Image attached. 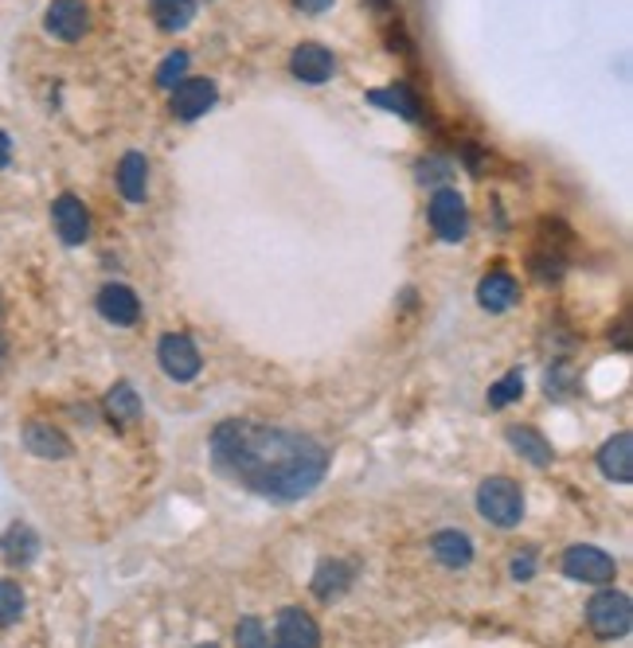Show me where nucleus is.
Instances as JSON below:
<instances>
[{
	"instance_id": "412c9836",
	"label": "nucleus",
	"mask_w": 633,
	"mask_h": 648,
	"mask_svg": "<svg viewBox=\"0 0 633 648\" xmlns=\"http://www.w3.org/2000/svg\"><path fill=\"white\" fill-rule=\"evenodd\" d=\"M368 98H371V102H380L383 110H395V114H403V117H419V110H415V106H419V98L410 94L403 82H400V87H388V90H371Z\"/></svg>"
},
{
	"instance_id": "7c9ffc66",
	"label": "nucleus",
	"mask_w": 633,
	"mask_h": 648,
	"mask_svg": "<svg viewBox=\"0 0 633 648\" xmlns=\"http://www.w3.org/2000/svg\"><path fill=\"white\" fill-rule=\"evenodd\" d=\"M9 156H12V141H9V134L0 129V168L9 165Z\"/></svg>"
},
{
	"instance_id": "1a4fd4ad",
	"label": "nucleus",
	"mask_w": 633,
	"mask_h": 648,
	"mask_svg": "<svg viewBox=\"0 0 633 648\" xmlns=\"http://www.w3.org/2000/svg\"><path fill=\"white\" fill-rule=\"evenodd\" d=\"M321 630L305 610H282L274 625V648H317Z\"/></svg>"
},
{
	"instance_id": "6ab92c4d",
	"label": "nucleus",
	"mask_w": 633,
	"mask_h": 648,
	"mask_svg": "<svg viewBox=\"0 0 633 648\" xmlns=\"http://www.w3.org/2000/svg\"><path fill=\"white\" fill-rule=\"evenodd\" d=\"M36 551H39V543L24 523H16V528L4 532V559L9 562H31L36 559Z\"/></svg>"
},
{
	"instance_id": "f257e3e1",
	"label": "nucleus",
	"mask_w": 633,
	"mask_h": 648,
	"mask_svg": "<svg viewBox=\"0 0 633 648\" xmlns=\"http://www.w3.org/2000/svg\"><path fill=\"white\" fill-rule=\"evenodd\" d=\"M215 469L270 500H302L325 481L329 454L321 442L282 427H258L231 418L212 434Z\"/></svg>"
},
{
	"instance_id": "4be33fe9",
	"label": "nucleus",
	"mask_w": 633,
	"mask_h": 648,
	"mask_svg": "<svg viewBox=\"0 0 633 648\" xmlns=\"http://www.w3.org/2000/svg\"><path fill=\"white\" fill-rule=\"evenodd\" d=\"M106 410H110V418H117V422H134V418H141V403H137L129 383H117V387L110 391Z\"/></svg>"
},
{
	"instance_id": "0eeeda50",
	"label": "nucleus",
	"mask_w": 633,
	"mask_h": 648,
	"mask_svg": "<svg viewBox=\"0 0 633 648\" xmlns=\"http://www.w3.org/2000/svg\"><path fill=\"white\" fill-rule=\"evenodd\" d=\"M564 574L575 582H610L618 574V562L591 543H579L564 555Z\"/></svg>"
},
{
	"instance_id": "cd10ccee",
	"label": "nucleus",
	"mask_w": 633,
	"mask_h": 648,
	"mask_svg": "<svg viewBox=\"0 0 633 648\" xmlns=\"http://www.w3.org/2000/svg\"><path fill=\"white\" fill-rule=\"evenodd\" d=\"M422 180H430V185H434V180H442V176H450V168H446V161H422Z\"/></svg>"
},
{
	"instance_id": "f03ea898",
	"label": "nucleus",
	"mask_w": 633,
	"mask_h": 648,
	"mask_svg": "<svg viewBox=\"0 0 633 648\" xmlns=\"http://www.w3.org/2000/svg\"><path fill=\"white\" fill-rule=\"evenodd\" d=\"M478 512L497 528H517L524 520V493L512 477H489L478 488Z\"/></svg>"
},
{
	"instance_id": "423d86ee",
	"label": "nucleus",
	"mask_w": 633,
	"mask_h": 648,
	"mask_svg": "<svg viewBox=\"0 0 633 648\" xmlns=\"http://www.w3.org/2000/svg\"><path fill=\"white\" fill-rule=\"evenodd\" d=\"M43 28L51 31L63 43H75L90 31V9L87 0H51L48 16H43Z\"/></svg>"
},
{
	"instance_id": "4468645a",
	"label": "nucleus",
	"mask_w": 633,
	"mask_h": 648,
	"mask_svg": "<svg viewBox=\"0 0 633 648\" xmlns=\"http://www.w3.org/2000/svg\"><path fill=\"white\" fill-rule=\"evenodd\" d=\"M598 469L618 484L633 481V442H630V434H615L603 449H598Z\"/></svg>"
},
{
	"instance_id": "473e14b6",
	"label": "nucleus",
	"mask_w": 633,
	"mask_h": 648,
	"mask_svg": "<svg viewBox=\"0 0 633 648\" xmlns=\"http://www.w3.org/2000/svg\"><path fill=\"white\" fill-rule=\"evenodd\" d=\"M200 648H215V645H200Z\"/></svg>"
},
{
	"instance_id": "7ed1b4c3",
	"label": "nucleus",
	"mask_w": 633,
	"mask_h": 648,
	"mask_svg": "<svg viewBox=\"0 0 633 648\" xmlns=\"http://www.w3.org/2000/svg\"><path fill=\"white\" fill-rule=\"evenodd\" d=\"M586 625L598 633L603 640H618L630 633L633 625V610H630V598L618 590H603L595 598L586 601Z\"/></svg>"
},
{
	"instance_id": "dca6fc26",
	"label": "nucleus",
	"mask_w": 633,
	"mask_h": 648,
	"mask_svg": "<svg viewBox=\"0 0 633 648\" xmlns=\"http://www.w3.org/2000/svg\"><path fill=\"white\" fill-rule=\"evenodd\" d=\"M430 551H434V559L442 562V567H466L469 559H473V539H469L466 532H439L434 539H430Z\"/></svg>"
},
{
	"instance_id": "39448f33",
	"label": "nucleus",
	"mask_w": 633,
	"mask_h": 648,
	"mask_svg": "<svg viewBox=\"0 0 633 648\" xmlns=\"http://www.w3.org/2000/svg\"><path fill=\"white\" fill-rule=\"evenodd\" d=\"M156 356H161V368H165L168 379H176V383H188V379L200 376V348H195L192 340L180 336V332H168V336H161V344H156Z\"/></svg>"
},
{
	"instance_id": "c756f323",
	"label": "nucleus",
	"mask_w": 633,
	"mask_h": 648,
	"mask_svg": "<svg viewBox=\"0 0 633 648\" xmlns=\"http://www.w3.org/2000/svg\"><path fill=\"white\" fill-rule=\"evenodd\" d=\"M512 579H532V555H517V559H512Z\"/></svg>"
},
{
	"instance_id": "b1692460",
	"label": "nucleus",
	"mask_w": 633,
	"mask_h": 648,
	"mask_svg": "<svg viewBox=\"0 0 633 648\" xmlns=\"http://www.w3.org/2000/svg\"><path fill=\"white\" fill-rule=\"evenodd\" d=\"M349 586V574H344L341 562H321V571H317V582H313V590L329 598L332 590H344Z\"/></svg>"
},
{
	"instance_id": "f8f14e48",
	"label": "nucleus",
	"mask_w": 633,
	"mask_h": 648,
	"mask_svg": "<svg viewBox=\"0 0 633 648\" xmlns=\"http://www.w3.org/2000/svg\"><path fill=\"white\" fill-rule=\"evenodd\" d=\"M51 223H55V231L63 242H71V246H78V242H87L90 234V215L87 207H83V200L78 195H59L55 207H51Z\"/></svg>"
},
{
	"instance_id": "ddd939ff",
	"label": "nucleus",
	"mask_w": 633,
	"mask_h": 648,
	"mask_svg": "<svg viewBox=\"0 0 633 648\" xmlns=\"http://www.w3.org/2000/svg\"><path fill=\"white\" fill-rule=\"evenodd\" d=\"M517 297H520L517 278H512V274H505V270H493L489 278H481V285H478L481 309H489V313L512 309V305H517Z\"/></svg>"
},
{
	"instance_id": "5701e85b",
	"label": "nucleus",
	"mask_w": 633,
	"mask_h": 648,
	"mask_svg": "<svg viewBox=\"0 0 633 648\" xmlns=\"http://www.w3.org/2000/svg\"><path fill=\"white\" fill-rule=\"evenodd\" d=\"M20 613H24V590L16 582H0V630L16 625Z\"/></svg>"
},
{
	"instance_id": "bb28decb",
	"label": "nucleus",
	"mask_w": 633,
	"mask_h": 648,
	"mask_svg": "<svg viewBox=\"0 0 633 648\" xmlns=\"http://www.w3.org/2000/svg\"><path fill=\"white\" fill-rule=\"evenodd\" d=\"M235 640H239V648H270V637H266L263 621H258V618H243V621H239Z\"/></svg>"
},
{
	"instance_id": "a211bd4d",
	"label": "nucleus",
	"mask_w": 633,
	"mask_h": 648,
	"mask_svg": "<svg viewBox=\"0 0 633 648\" xmlns=\"http://www.w3.org/2000/svg\"><path fill=\"white\" fill-rule=\"evenodd\" d=\"M149 12H153L156 28L185 31L195 16V0H149Z\"/></svg>"
},
{
	"instance_id": "20e7f679",
	"label": "nucleus",
	"mask_w": 633,
	"mask_h": 648,
	"mask_svg": "<svg viewBox=\"0 0 633 648\" xmlns=\"http://www.w3.org/2000/svg\"><path fill=\"white\" fill-rule=\"evenodd\" d=\"M427 212H430V227L439 231V239H446V242L466 239L469 212H466V200H461V192H454V188H439Z\"/></svg>"
},
{
	"instance_id": "393cba45",
	"label": "nucleus",
	"mask_w": 633,
	"mask_h": 648,
	"mask_svg": "<svg viewBox=\"0 0 633 648\" xmlns=\"http://www.w3.org/2000/svg\"><path fill=\"white\" fill-rule=\"evenodd\" d=\"M520 391H524V376H520V371H508L497 387L489 391V407H497V410L508 407L512 398H520Z\"/></svg>"
},
{
	"instance_id": "2eb2a0df",
	"label": "nucleus",
	"mask_w": 633,
	"mask_h": 648,
	"mask_svg": "<svg viewBox=\"0 0 633 648\" xmlns=\"http://www.w3.org/2000/svg\"><path fill=\"white\" fill-rule=\"evenodd\" d=\"M117 188L126 195L129 204H145L149 192V161L145 153H126L122 165H117Z\"/></svg>"
},
{
	"instance_id": "aec40b11",
	"label": "nucleus",
	"mask_w": 633,
	"mask_h": 648,
	"mask_svg": "<svg viewBox=\"0 0 633 648\" xmlns=\"http://www.w3.org/2000/svg\"><path fill=\"white\" fill-rule=\"evenodd\" d=\"M508 442L517 445L520 454H524L532 465H547V461H552V449H547V442L536 434V430H528V427H512V430H508Z\"/></svg>"
},
{
	"instance_id": "c85d7f7f",
	"label": "nucleus",
	"mask_w": 633,
	"mask_h": 648,
	"mask_svg": "<svg viewBox=\"0 0 633 648\" xmlns=\"http://www.w3.org/2000/svg\"><path fill=\"white\" fill-rule=\"evenodd\" d=\"M293 4H297L305 16H321V12L332 9V0H293Z\"/></svg>"
},
{
	"instance_id": "9b49d317",
	"label": "nucleus",
	"mask_w": 633,
	"mask_h": 648,
	"mask_svg": "<svg viewBox=\"0 0 633 648\" xmlns=\"http://www.w3.org/2000/svg\"><path fill=\"white\" fill-rule=\"evenodd\" d=\"M98 313H102L110 325H117V329H129V325H137V317H141V301H137V293L129 290V285L110 281V285L98 290Z\"/></svg>"
},
{
	"instance_id": "6e6552de",
	"label": "nucleus",
	"mask_w": 633,
	"mask_h": 648,
	"mask_svg": "<svg viewBox=\"0 0 633 648\" xmlns=\"http://www.w3.org/2000/svg\"><path fill=\"white\" fill-rule=\"evenodd\" d=\"M215 98H219V90H215L212 78H185L173 87V117L195 122L215 106Z\"/></svg>"
},
{
	"instance_id": "a878e982",
	"label": "nucleus",
	"mask_w": 633,
	"mask_h": 648,
	"mask_svg": "<svg viewBox=\"0 0 633 648\" xmlns=\"http://www.w3.org/2000/svg\"><path fill=\"white\" fill-rule=\"evenodd\" d=\"M185 75H188V55H185V51H173V55H168L165 63L156 67V82H161L165 90H173L176 82H185Z\"/></svg>"
},
{
	"instance_id": "9d476101",
	"label": "nucleus",
	"mask_w": 633,
	"mask_h": 648,
	"mask_svg": "<svg viewBox=\"0 0 633 648\" xmlns=\"http://www.w3.org/2000/svg\"><path fill=\"white\" fill-rule=\"evenodd\" d=\"M290 71L302 82H329L332 75H337V55H332L325 43H297L290 55Z\"/></svg>"
},
{
	"instance_id": "f3484780",
	"label": "nucleus",
	"mask_w": 633,
	"mask_h": 648,
	"mask_svg": "<svg viewBox=\"0 0 633 648\" xmlns=\"http://www.w3.org/2000/svg\"><path fill=\"white\" fill-rule=\"evenodd\" d=\"M24 445H28L36 457H55V461L71 454V442L59 434L55 427H48V422H28V427H24Z\"/></svg>"
},
{
	"instance_id": "72a5a7b5",
	"label": "nucleus",
	"mask_w": 633,
	"mask_h": 648,
	"mask_svg": "<svg viewBox=\"0 0 633 648\" xmlns=\"http://www.w3.org/2000/svg\"><path fill=\"white\" fill-rule=\"evenodd\" d=\"M0 352H4V344H0Z\"/></svg>"
},
{
	"instance_id": "f704fd0d",
	"label": "nucleus",
	"mask_w": 633,
	"mask_h": 648,
	"mask_svg": "<svg viewBox=\"0 0 633 648\" xmlns=\"http://www.w3.org/2000/svg\"><path fill=\"white\" fill-rule=\"evenodd\" d=\"M0 313H4V305H0Z\"/></svg>"
},
{
	"instance_id": "2f4dec72",
	"label": "nucleus",
	"mask_w": 633,
	"mask_h": 648,
	"mask_svg": "<svg viewBox=\"0 0 633 648\" xmlns=\"http://www.w3.org/2000/svg\"><path fill=\"white\" fill-rule=\"evenodd\" d=\"M376 4H380V9H388V0H376Z\"/></svg>"
}]
</instances>
